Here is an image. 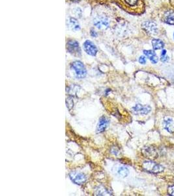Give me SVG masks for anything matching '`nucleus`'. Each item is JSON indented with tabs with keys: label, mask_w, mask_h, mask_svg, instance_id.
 I'll list each match as a JSON object with an SVG mask.
<instances>
[{
	"label": "nucleus",
	"mask_w": 174,
	"mask_h": 196,
	"mask_svg": "<svg viewBox=\"0 0 174 196\" xmlns=\"http://www.w3.org/2000/svg\"><path fill=\"white\" fill-rule=\"evenodd\" d=\"M144 154L148 158H156L157 156V152L153 147H147L143 152Z\"/></svg>",
	"instance_id": "11"
},
{
	"label": "nucleus",
	"mask_w": 174,
	"mask_h": 196,
	"mask_svg": "<svg viewBox=\"0 0 174 196\" xmlns=\"http://www.w3.org/2000/svg\"><path fill=\"white\" fill-rule=\"evenodd\" d=\"M125 2L129 6H135L137 5L138 0H125Z\"/></svg>",
	"instance_id": "19"
},
{
	"label": "nucleus",
	"mask_w": 174,
	"mask_h": 196,
	"mask_svg": "<svg viewBox=\"0 0 174 196\" xmlns=\"http://www.w3.org/2000/svg\"><path fill=\"white\" fill-rule=\"evenodd\" d=\"M151 111V107L149 105H142L141 104H136L134 107H132V111L137 115H146Z\"/></svg>",
	"instance_id": "5"
},
{
	"label": "nucleus",
	"mask_w": 174,
	"mask_h": 196,
	"mask_svg": "<svg viewBox=\"0 0 174 196\" xmlns=\"http://www.w3.org/2000/svg\"><path fill=\"white\" fill-rule=\"evenodd\" d=\"M105 193H108L110 194V192L106 188H98V191L97 192V195H103Z\"/></svg>",
	"instance_id": "18"
},
{
	"label": "nucleus",
	"mask_w": 174,
	"mask_h": 196,
	"mask_svg": "<svg viewBox=\"0 0 174 196\" xmlns=\"http://www.w3.org/2000/svg\"><path fill=\"white\" fill-rule=\"evenodd\" d=\"M144 54L147 56V58L151 60V62L153 63H156L159 61L158 57H157L156 53L151 51V50H148V51H144Z\"/></svg>",
	"instance_id": "13"
},
{
	"label": "nucleus",
	"mask_w": 174,
	"mask_h": 196,
	"mask_svg": "<svg viewBox=\"0 0 174 196\" xmlns=\"http://www.w3.org/2000/svg\"><path fill=\"white\" fill-rule=\"evenodd\" d=\"M173 38H174V33H173Z\"/></svg>",
	"instance_id": "26"
},
{
	"label": "nucleus",
	"mask_w": 174,
	"mask_h": 196,
	"mask_svg": "<svg viewBox=\"0 0 174 196\" xmlns=\"http://www.w3.org/2000/svg\"><path fill=\"white\" fill-rule=\"evenodd\" d=\"M71 1H72V2H78V1H80V0H71Z\"/></svg>",
	"instance_id": "25"
},
{
	"label": "nucleus",
	"mask_w": 174,
	"mask_h": 196,
	"mask_svg": "<svg viewBox=\"0 0 174 196\" xmlns=\"http://www.w3.org/2000/svg\"><path fill=\"white\" fill-rule=\"evenodd\" d=\"M83 46H84V49L85 52L87 54L92 56H96L98 52V49L96 45L93 42L89 40L86 41L84 45H83Z\"/></svg>",
	"instance_id": "8"
},
{
	"label": "nucleus",
	"mask_w": 174,
	"mask_h": 196,
	"mask_svg": "<svg viewBox=\"0 0 174 196\" xmlns=\"http://www.w3.org/2000/svg\"><path fill=\"white\" fill-rule=\"evenodd\" d=\"M90 34H91V35H92V37H96L97 36V33L93 29L91 30Z\"/></svg>",
	"instance_id": "23"
},
{
	"label": "nucleus",
	"mask_w": 174,
	"mask_h": 196,
	"mask_svg": "<svg viewBox=\"0 0 174 196\" xmlns=\"http://www.w3.org/2000/svg\"><path fill=\"white\" fill-rule=\"evenodd\" d=\"M71 68L75 72V75L77 79H84L87 75V70L82 62L76 60L73 62L71 65Z\"/></svg>",
	"instance_id": "1"
},
{
	"label": "nucleus",
	"mask_w": 174,
	"mask_h": 196,
	"mask_svg": "<svg viewBox=\"0 0 174 196\" xmlns=\"http://www.w3.org/2000/svg\"><path fill=\"white\" fill-rule=\"evenodd\" d=\"M164 20L166 23L174 25V11H168L164 16Z\"/></svg>",
	"instance_id": "12"
},
{
	"label": "nucleus",
	"mask_w": 174,
	"mask_h": 196,
	"mask_svg": "<svg viewBox=\"0 0 174 196\" xmlns=\"http://www.w3.org/2000/svg\"><path fill=\"white\" fill-rule=\"evenodd\" d=\"M143 29L149 34L155 35L158 33V28L156 23L152 21H145L142 24Z\"/></svg>",
	"instance_id": "7"
},
{
	"label": "nucleus",
	"mask_w": 174,
	"mask_h": 196,
	"mask_svg": "<svg viewBox=\"0 0 174 196\" xmlns=\"http://www.w3.org/2000/svg\"><path fill=\"white\" fill-rule=\"evenodd\" d=\"M168 193L170 195L174 196V185L169 186L168 189Z\"/></svg>",
	"instance_id": "20"
},
{
	"label": "nucleus",
	"mask_w": 174,
	"mask_h": 196,
	"mask_svg": "<svg viewBox=\"0 0 174 196\" xmlns=\"http://www.w3.org/2000/svg\"><path fill=\"white\" fill-rule=\"evenodd\" d=\"M110 123V120L108 118L105 116L101 117L99 118L98 124L97 126L96 129V132L97 133H101L104 132L107 128V127L108 126V124Z\"/></svg>",
	"instance_id": "9"
},
{
	"label": "nucleus",
	"mask_w": 174,
	"mask_h": 196,
	"mask_svg": "<svg viewBox=\"0 0 174 196\" xmlns=\"http://www.w3.org/2000/svg\"><path fill=\"white\" fill-rule=\"evenodd\" d=\"M67 51L69 53L74 55L80 56L81 55V49L80 45L78 41L75 40H70L68 41L67 45Z\"/></svg>",
	"instance_id": "4"
},
{
	"label": "nucleus",
	"mask_w": 174,
	"mask_h": 196,
	"mask_svg": "<svg viewBox=\"0 0 174 196\" xmlns=\"http://www.w3.org/2000/svg\"><path fill=\"white\" fill-rule=\"evenodd\" d=\"M163 127L166 129L168 132L173 133L174 132V122L171 118H166L163 120Z\"/></svg>",
	"instance_id": "10"
},
{
	"label": "nucleus",
	"mask_w": 174,
	"mask_h": 196,
	"mask_svg": "<svg viewBox=\"0 0 174 196\" xmlns=\"http://www.w3.org/2000/svg\"><path fill=\"white\" fill-rule=\"evenodd\" d=\"M151 43H152V46L154 50H159V49H162L163 48L164 46L163 41L161 39H153Z\"/></svg>",
	"instance_id": "14"
},
{
	"label": "nucleus",
	"mask_w": 174,
	"mask_h": 196,
	"mask_svg": "<svg viewBox=\"0 0 174 196\" xmlns=\"http://www.w3.org/2000/svg\"><path fill=\"white\" fill-rule=\"evenodd\" d=\"M118 174L123 178L127 177L129 174V171L127 167H120L118 170Z\"/></svg>",
	"instance_id": "16"
},
{
	"label": "nucleus",
	"mask_w": 174,
	"mask_h": 196,
	"mask_svg": "<svg viewBox=\"0 0 174 196\" xmlns=\"http://www.w3.org/2000/svg\"><path fill=\"white\" fill-rule=\"evenodd\" d=\"M93 25L98 29H107L110 27V20L106 16H98L93 20Z\"/></svg>",
	"instance_id": "3"
},
{
	"label": "nucleus",
	"mask_w": 174,
	"mask_h": 196,
	"mask_svg": "<svg viewBox=\"0 0 174 196\" xmlns=\"http://www.w3.org/2000/svg\"><path fill=\"white\" fill-rule=\"evenodd\" d=\"M69 177L72 181L78 185H82L84 184L87 181L86 175L83 173L72 172L70 173Z\"/></svg>",
	"instance_id": "6"
},
{
	"label": "nucleus",
	"mask_w": 174,
	"mask_h": 196,
	"mask_svg": "<svg viewBox=\"0 0 174 196\" xmlns=\"http://www.w3.org/2000/svg\"><path fill=\"white\" fill-rule=\"evenodd\" d=\"M161 60L162 62H166L167 61H168L169 58H168V56H161Z\"/></svg>",
	"instance_id": "22"
},
{
	"label": "nucleus",
	"mask_w": 174,
	"mask_h": 196,
	"mask_svg": "<svg viewBox=\"0 0 174 196\" xmlns=\"http://www.w3.org/2000/svg\"><path fill=\"white\" fill-rule=\"evenodd\" d=\"M66 104H67V107L69 111H71L74 106V101L72 97H68L66 100Z\"/></svg>",
	"instance_id": "17"
},
{
	"label": "nucleus",
	"mask_w": 174,
	"mask_h": 196,
	"mask_svg": "<svg viewBox=\"0 0 174 196\" xmlns=\"http://www.w3.org/2000/svg\"><path fill=\"white\" fill-rule=\"evenodd\" d=\"M142 167L143 169L147 172L152 173H159L162 172L164 169L163 166L152 161H147L144 162Z\"/></svg>",
	"instance_id": "2"
},
{
	"label": "nucleus",
	"mask_w": 174,
	"mask_h": 196,
	"mask_svg": "<svg viewBox=\"0 0 174 196\" xmlns=\"http://www.w3.org/2000/svg\"><path fill=\"white\" fill-rule=\"evenodd\" d=\"M69 26L71 28V29L74 31H78L80 30V26L78 21L74 18L69 19Z\"/></svg>",
	"instance_id": "15"
},
{
	"label": "nucleus",
	"mask_w": 174,
	"mask_h": 196,
	"mask_svg": "<svg viewBox=\"0 0 174 196\" xmlns=\"http://www.w3.org/2000/svg\"><path fill=\"white\" fill-rule=\"evenodd\" d=\"M166 50H162V53H161V56H166Z\"/></svg>",
	"instance_id": "24"
},
{
	"label": "nucleus",
	"mask_w": 174,
	"mask_h": 196,
	"mask_svg": "<svg viewBox=\"0 0 174 196\" xmlns=\"http://www.w3.org/2000/svg\"><path fill=\"white\" fill-rule=\"evenodd\" d=\"M139 62L141 64H145V63H146V58H145V57L144 56H140V58H139Z\"/></svg>",
	"instance_id": "21"
}]
</instances>
